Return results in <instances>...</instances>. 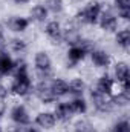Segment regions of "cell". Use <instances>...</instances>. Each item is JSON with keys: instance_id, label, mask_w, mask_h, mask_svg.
Segmentation results:
<instances>
[{"instance_id": "9", "label": "cell", "mask_w": 130, "mask_h": 132, "mask_svg": "<svg viewBox=\"0 0 130 132\" xmlns=\"http://www.w3.org/2000/svg\"><path fill=\"white\" fill-rule=\"evenodd\" d=\"M119 23H121V22H119V19L116 17V14L104 6V9H103V12H101V15H99V20H98L97 25H99V28H101L104 32H113L115 34L119 29Z\"/></svg>"}, {"instance_id": "25", "label": "cell", "mask_w": 130, "mask_h": 132, "mask_svg": "<svg viewBox=\"0 0 130 132\" xmlns=\"http://www.w3.org/2000/svg\"><path fill=\"white\" fill-rule=\"evenodd\" d=\"M110 132H130V125L127 118H121L118 121H115L110 128Z\"/></svg>"}, {"instance_id": "13", "label": "cell", "mask_w": 130, "mask_h": 132, "mask_svg": "<svg viewBox=\"0 0 130 132\" xmlns=\"http://www.w3.org/2000/svg\"><path fill=\"white\" fill-rule=\"evenodd\" d=\"M44 34L54 43H60L63 38V25L58 20H48L44 23Z\"/></svg>"}, {"instance_id": "29", "label": "cell", "mask_w": 130, "mask_h": 132, "mask_svg": "<svg viewBox=\"0 0 130 132\" xmlns=\"http://www.w3.org/2000/svg\"><path fill=\"white\" fill-rule=\"evenodd\" d=\"M6 51V35H5V29L0 25V52Z\"/></svg>"}, {"instance_id": "11", "label": "cell", "mask_w": 130, "mask_h": 132, "mask_svg": "<svg viewBox=\"0 0 130 132\" xmlns=\"http://www.w3.org/2000/svg\"><path fill=\"white\" fill-rule=\"evenodd\" d=\"M34 125L41 131H51L57 126V118L52 111H40L34 118Z\"/></svg>"}, {"instance_id": "10", "label": "cell", "mask_w": 130, "mask_h": 132, "mask_svg": "<svg viewBox=\"0 0 130 132\" xmlns=\"http://www.w3.org/2000/svg\"><path fill=\"white\" fill-rule=\"evenodd\" d=\"M89 57H90L92 65L95 68H98V69H107L113 63L112 62V55L106 49H101V48H94L89 52Z\"/></svg>"}, {"instance_id": "32", "label": "cell", "mask_w": 130, "mask_h": 132, "mask_svg": "<svg viewBox=\"0 0 130 132\" xmlns=\"http://www.w3.org/2000/svg\"><path fill=\"white\" fill-rule=\"evenodd\" d=\"M0 83H2V75H0Z\"/></svg>"}, {"instance_id": "30", "label": "cell", "mask_w": 130, "mask_h": 132, "mask_svg": "<svg viewBox=\"0 0 130 132\" xmlns=\"http://www.w3.org/2000/svg\"><path fill=\"white\" fill-rule=\"evenodd\" d=\"M15 5H28V3H31V0H12Z\"/></svg>"}, {"instance_id": "27", "label": "cell", "mask_w": 130, "mask_h": 132, "mask_svg": "<svg viewBox=\"0 0 130 132\" xmlns=\"http://www.w3.org/2000/svg\"><path fill=\"white\" fill-rule=\"evenodd\" d=\"M17 132H43V131L31 123V125H28V126H17Z\"/></svg>"}, {"instance_id": "8", "label": "cell", "mask_w": 130, "mask_h": 132, "mask_svg": "<svg viewBox=\"0 0 130 132\" xmlns=\"http://www.w3.org/2000/svg\"><path fill=\"white\" fill-rule=\"evenodd\" d=\"M113 71H112V78L115 80L116 85H119L124 89H130V69L126 62H116L112 63Z\"/></svg>"}, {"instance_id": "21", "label": "cell", "mask_w": 130, "mask_h": 132, "mask_svg": "<svg viewBox=\"0 0 130 132\" xmlns=\"http://www.w3.org/2000/svg\"><path fill=\"white\" fill-rule=\"evenodd\" d=\"M6 48H9L11 52L17 54V55H22L28 51V42L25 38H20V37H14L9 40V43H6Z\"/></svg>"}, {"instance_id": "17", "label": "cell", "mask_w": 130, "mask_h": 132, "mask_svg": "<svg viewBox=\"0 0 130 132\" xmlns=\"http://www.w3.org/2000/svg\"><path fill=\"white\" fill-rule=\"evenodd\" d=\"M49 86H51V91L54 94V97L58 100V98H63L67 95L69 89H67V81L61 77H54L49 80Z\"/></svg>"}, {"instance_id": "4", "label": "cell", "mask_w": 130, "mask_h": 132, "mask_svg": "<svg viewBox=\"0 0 130 132\" xmlns=\"http://www.w3.org/2000/svg\"><path fill=\"white\" fill-rule=\"evenodd\" d=\"M34 69L40 80H48L52 75V59L46 51H38L34 55Z\"/></svg>"}, {"instance_id": "2", "label": "cell", "mask_w": 130, "mask_h": 132, "mask_svg": "<svg viewBox=\"0 0 130 132\" xmlns=\"http://www.w3.org/2000/svg\"><path fill=\"white\" fill-rule=\"evenodd\" d=\"M104 9V3L98 2V0H90L87 2L75 15V22L78 25H89L94 26L97 25L99 20V15Z\"/></svg>"}, {"instance_id": "24", "label": "cell", "mask_w": 130, "mask_h": 132, "mask_svg": "<svg viewBox=\"0 0 130 132\" xmlns=\"http://www.w3.org/2000/svg\"><path fill=\"white\" fill-rule=\"evenodd\" d=\"M43 5L49 14H61L64 11V0H44Z\"/></svg>"}, {"instance_id": "18", "label": "cell", "mask_w": 130, "mask_h": 132, "mask_svg": "<svg viewBox=\"0 0 130 132\" xmlns=\"http://www.w3.org/2000/svg\"><path fill=\"white\" fill-rule=\"evenodd\" d=\"M15 69V59L8 54V51H3L0 52V75L5 77V75H12Z\"/></svg>"}, {"instance_id": "3", "label": "cell", "mask_w": 130, "mask_h": 132, "mask_svg": "<svg viewBox=\"0 0 130 132\" xmlns=\"http://www.w3.org/2000/svg\"><path fill=\"white\" fill-rule=\"evenodd\" d=\"M95 46L92 45L90 40H86V38H81L80 43L77 45H72L67 48V65H70L69 68H73V66L80 65L81 62L86 60V57L89 55V52L94 49Z\"/></svg>"}, {"instance_id": "28", "label": "cell", "mask_w": 130, "mask_h": 132, "mask_svg": "<svg viewBox=\"0 0 130 132\" xmlns=\"http://www.w3.org/2000/svg\"><path fill=\"white\" fill-rule=\"evenodd\" d=\"M9 95H11V92H9V86L0 83V101H5Z\"/></svg>"}, {"instance_id": "23", "label": "cell", "mask_w": 130, "mask_h": 132, "mask_svg": "<svg viewBox=\"0 0 130 132\" xmlns=\"http://www.w3.org/2000/svg\"><path fill=\"white\" fill-rule=\"evenodd\" d=\"M73 132H97L94 123L86 118H78L73 121Z\"/></svg>"}, {"instance_id": "6", "label": "cell", "mask_w": 130, "mask_h": 132, "mask_svg": "<svg viewBox=\"0 0 130 132\" xmlns=\"http://www.w3.org/2000/svg\"><path fill=\"white\" fill-rule=\"evenodd\" d=\"M9 120L15 125V126H28L31 125V114L28 111V108L23 103H15L11 106L9 109Z\"/></svg>"}, {"instance_id": "12", "label": "cell", "mask_w": 130, "mask_h": 132, "mask_svg": "<svg viewBox=\"0 0 130 132\" xmlns=\"http://www.w3.org/2000/svg\"><path fill=\"white\" fill-rule=\"evenodd\" d=\"M54 115H55V118H57V123L60 121V123H67V121H70L72 118H73V111H72V108H70V104H69V101H60V103H55V106H54Z\"/></svg>"}, {"instance_id": "20", "label": "cell", "mask_w": 130, "mask_h": 132, "mask_svg": "<svg viewBox=\"0 0 130 132\" xmlns=\"http://www.w3.org/2000/svg\"><path fill=\"white\" fill-rule=\"evenodd\" d=\"M69 104L75 115H84L89 111V101L84 97H72V100H69Z\"/></svg>"}, {"instance_id": "16", "label": "cell", "mask_w": 130, "mask_h": 132, "mask_svg": "<svg viewBox=\"0 0 130 132\" xmlns=\"http://www.w3.org/2000/svg\"><path fill=\"white\" fill-rule=\"evenodd\" d=\"M67 95L72 97H84V92L87 91V85L81 77H73L70 81H67Z\"/></svg>"}, {"instance_id": "15", "label": "cell", "mask_w": 130, "mask_h": 132, "mask_svg": "<svg viewBox=\"0 0 130 132\" xmlns=\"http://www.w3.org/2000/svg\"><path fill=\"white\" fill-rule=\"evenodd\" d=\"M31 25V20L28 17H23V15H12L9 20H8V28L15 34H23L28 31Z\"/></svg>"}, {"instance_id": "19", "label": "cell", "mask_w": 130, "mask_h": 132, "mask_svg": "<svg viewBox=\"0 0 130 132\" xmlns=\"http://www.w3.org/2000/svg\"><path fill=\"white\" fill-rule=\"evenodd\" d=\"M49 19V11L44 8L43 3L34 5L29 11V20L34 23H46Z\"/></svg>"}, {"instance_id": "1", "label": "cell", "mask_w": 130, "mask_h": 132, "mask_svg": "<svg viewBox=\"0 0 130 132\" xmlns=\"http://www.w3.org/2000/svg\"><path fill=\"white\" fill-rule=\"evenodd\" d=\"M32 78L29 74V68L25 60H15V69L12 72V81L9 85V92L14 97L23 98L32 94Z\"/></svg>"}, {"instance_id": "26", "label": "cell", "mask_w": 130, "mask_h": 132, "mask_svg": "<svg viewBox=\"0 0 130 132\" xmlns=\"http://www.w3.org/2000/svg\"><path fill=\"white\" fill-rule=\"evenodd\" d=\"M113 6L116 11L130 9V0H113Z\"/></svg>"}, {"instance_id": "22", "label": "cell", "mask_w": 130, "mask_h": 132, "mask_svg": "<svg viewBox=\"0 0 130 132\" xmlns=\"http://www.w3.org/2000/svg\"><path fill=\"white\" fill-rule=\"evenodd\" d=\"M115 42L116 45L124 49V51H129L130 48V31L129 28H123V29H118L115 32Z\"/></svg>"}, {"instance_id": "5", "label": "cell", "mask_w": 130, "mask_h": 132, "mask_svg": "<svg viewBox=\"0 0 130 132\" xmlns=\"http://www.w3.org/2000/svg\"><path fill=\"white\" fill-rule=\"evenodd\" d=\"M89 98H90V104L94 106V109L97 112H99V114H109V112H112L115 109V104L112 101V97L106 95V94H101L95 88L90 89Z\"/></svg>"}, {"instance_id": "31", "label": "cell", "mask_w": 130, "mask_h": 132, "mask_svg": "<svg viewBox=\"0 0 130 132\" xmlns=\"http://www.w3.org/2000/svg\"><path fill=\"white\" fill-rule=\"evenodd\" d=\"M0 132H3V128H2V126H0Z\"/></svg>"}, {"instance_id": "14", "label": "cell", "mask_w": 130, "mask_h": 132, "mask_svg": "<svg viewBox=\"0 0 130 132\" xmlns=\"http://www.w3.org/2000/svg\"><path fill=\"white\" fill-rule=\"evenodd\" d=\"M115 86H116V83H115V80L112 78V75L110 74H101L99 77H98L97 80V85H95V89L99 91L101 94H106V95H112L113 94V91H115Z\"/></svg>"}, {"instance_id": "7", "label": "cell", "mask_w": 130, "mask_h": 132, "mask_svg": "<svg viewBox=\"0 0 130 132\" xmlns=\"http://www.w3.org/2000/svg\"><path fill=\"white\" fill-rule=\"evenodd\" d=\"M32 94L43 104H54L57 101V98L54 97V94L51 91L49 80H40L38 83H35L32 86Z\"/></svg>"}]
</instances>
